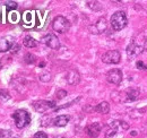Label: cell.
Masks as SVG:
<instances>
[{
    "label": "cell",
    "mask_w": 147,
    "mask_h": 138,
    "mask_svg": "<svg viewBox=\"0 0 147 138\" xmlns=\"http://www.w3.org/2000/svg\"><path fill=\"white\" fill-rule=\"evenodd\" d=\"M23 44H24L26 48H35V47L37 45L36 41H35L32 36H30V35H27V36H25V37H24Z\"/></svg>",
    "instance_id": "cell-17"
},
{
    "label": "cell",
    "mask_w": 147,
    "mask_h": 138,
    "mask_svg": "<svg viewBox=\"0 0 147 138\" xmlns=\"http://www.w3.org/2000/svg\"><path fill=\"white\" fill-rule=\"evenodd\" d=\"M6 6H7V9H8V10L16 9V8H17V2H15V1H8Z\"/></svg>",
    "instance_id": "cell-19"
},
{
    "label": "cell",
    "mask_w": 147,
    "mask_h": 138,
    "mask_svg": "<svg viewBox=\"0 0 147 138\" xmlns=\"http://www.w3.org/2000/svg\"><path fill=\"white\" fill-rule=\"evenodd\" d=\"M13 118L15 120L16 127L19 129L26 127L31 122V116L26 110H16L15 113L13 114Z\"/></svg>",
    "instance_id": "cell-3"
},
{
    "label": "cell",
    "mask_w": 147,
    "mask_h": 138,
    "mask_svg": "<svg viewBox=\"0 0 147 138\" xmlns=\"http://www.w3.org/2000/svg\"><path fill=\"white\" fill-rule=\"evenodd\" d=\"M120 97H121V102H134L139 97V89L134 87L128 88L121 93Z\"/></svg>",
    "instance_id": "cell-6"
},
{
    "label": "cell",
    "mask_w": 147,
    "mask_h": 138,
    "mask_svg": "<svg viewBox=\"0 0 147 138\" xmlns=\"http://www.w3.org/2000/svg\"><path fill=\"white\" fill-rule=\"evenodd\" d=\"M121 54L118 50H110L102 55V61L107 65H117L120 62Z\"/></svg>",
    "instance_id": "cell-5"
},
{
    "label": "cell",
    "mask_w": 147,
    "mask_h": 138,
    "mask_svg": "<svg viewBox=\"0 0 147 138\" xmlns=\"http://www.w3.org/2000/svg\"><path fill=\"white\" fill-rule=\"evenodd\" d=\"M126 51H127V55H128L129 59H132V58L138 57L143 52V48L140 45L136 44L135 42H132V43H130L128 47H127V50Z\"/></svg>",
    "instance_id": "cell-12"
},
{
    "label": "cell",
    "mask_w": 147,
    "mask_h": 138,
    "mask_svg": "<svg viewBox=\"0 0 147 138\" xmlns=\"http://www.w3.org/2000/svg\"><path fill=\"white\" fill-rule=\"evenodd\" d=\"M66 79H67L68 84H70V85H77V84L79 83V80H80V76H79L78 71L71 69V70L68 71Z\"/></svg>",
    "instance_id": "cell-14"
},
{
    "label": "cell",
    "mask_w": 147,
    "mask_h": 138,
    "mask_svg": "<svg viewBox=\"0 0 147 138\" xmlns=\"http://www.w3.org/2000/svg\"><path fill=\"white\" fill-rule=\"evenodd\" d=\"M107 27H108L107 19L101 17L100 19H97L96 23H94L93 25L90 26V31L92 32L93 34H101L107 30Z\"/></svg>",
    "instance_id": "cell-9"
},
{
    "label": "cell",
    "mask_w": 147,
    "mask_h": 138,
    "mask_svg": "<svg viewBox=\"0 0 147 138\" xmlns=\"http://www.w3.org/2000/svg\"><path fill=\"white\" fill-rule=\"evenodd\" d=\"M129 128V124L128 123H126L125 121H113V122H111L110 124H108L107 126V131H105V136L108 138L112 137V136H114L118 131H126V130H128Z\"/></svg>",
    "instance_id": "cell-2"
},
{
    "label": "cell",
    "mask_w": 147,
    "mask_h": 138,
    "mask_svg": "<svg viewBox=\"0 0 147 138\" xmlns=\"http://www.w3.org/2000/svg\"><path fill=\"white\" fill-rule=\"evenodd\" d=\"M107 80L111 84L119 85L122 82V71L118 68L111 69L110 71L107 74Z\"/></svg>",
    "instance_id": "cell-7"
},
{
    "label": "cell",
    "mask_w": 147,
    "mask_h": 138,
    "mask_svg": "<svg viewBox=\"0 0 147 138\" xmlns=\"http://www.w3.org/2000/svg\"><path fill=\"white\" fill-rule=\"evenodd\" d=\"M66 95H67V92L63 91V89H60V91L57 92V97H58L59 100H60V99H63Z\"/></svg>",
    "instance_id": "cell-22"
},
{
    "label": "cell",
    "mask_w": 147,
    "mask_h": 138,
    "mask_svg": "<svg viewBox=\"0 0 147 138\" xmlns=\"http://www.w3.org/2000/svg\"><path fill=\"white\" fill-rule=\"evenodd\" d=\"M11 136L10 130H1L0 131V138H8Z\"/></svg>",
    "instance_id": "cell-20"
},
{
    "label": "cell",
    "mask_w": 147,
    "mask_h": 138,
    "mask_svg": "<svg viewBox=\"0 0 147 138\" xmlns=\"http://www.w3.org/2000/svg\"><path fill=\"white\" fill-rule=\"evenodd\" d=\"M15 43V40L13 36H3L0 39V52H6L10 50Z\"/></svg>",
    "instance_id": "cell-11"
},
{
    "label": "cell",
    "mask_w": 147,
    "mask_h": 138,
    "mask_svg": "<svg viewBox=\"0 0 147 138\" xmlns=\"http://www.w3.org/2000/svg\"><path fill=\"white\" fill-rule=\"evenodd\" d=\"M25 61H26L27 64H33V62L35 61V57H34L33 54H31V53H27V54L25 55Z\"/></svg>",
    "instance_id": "cell-18"
},
{
    "label": "cell",
    "mask_w": 147,
    "mask_h": 138,
    "mask_svg": "<svg viewBox=\"0 0 147 138\" xmlns=\"http://www.w3.org/2000/svg\"><path fill=\"white\" fill-rule=\"evenodd\" d=\"M55 138H63V137H55Z\"/></svg>",
    "instance_id": "cell-25"
},
{
    "label": "cell",
    "mask_w": 147,
    "mask_h": 138,
    "mask_svg": "<svg viewBox=\"0 0 147 138\" xmlns=\"http://www.w3.org/2000/svg\"><path fill=\"white\" fill-rule=\"evenodd\" d=\"M95 110L97 112H100L101 114H107L110 111V104L108 103V102H105V101L104 102H101V103L95 108Z\"/></svg>",
    "instance_id": "cell-16"
},
{
    "label": "cell",
    "mask_w": 147,
    "mask_h": 138,
    "mask_svg": "<svg viewBox=\"0 0 147 138\" xmlns=\"http://www.w3.org/2000/svg\"><path fill=\"white\" fill-rule=\"evenodd\" d=\"M85 131L91 138H96L101 133V124L98 122H94V123L86 127Z\"/></svg>",
    "instance_id": "cell-13"
},
{
    "label": "cell",
    "mask_w": 147,
    "mask_h": 138,
    "mask_svg": "<svg viewBox=\"0 0 147 138\" xmlns=\"http://www.w3.org/2000/svg\"><path fill=\"white\" fill-rule=\"evenodd\" d=\"M42 42H43L47 47H49V48H51V49H53V50H58V49L60 48V41H59V39H58L55 34L45 35V36L42 39Z\"/></svg>",
    "instance_id": "cell-10"
},
{
    "label": "cell",
    "mask_w": 147,
    "mask_h": 138,
    "mask_svg": "<svg viewBox=\"0 0 147 138\" xmlns=\"http://www.w3.org/2000/svg\"><path fill=\"white\" fill-rule=\"evenodd\" d=\"M33 108L36 112L44 113L50 109L55 108V103L53 101H36L33 103Z\"/></svg>",
    "instance_id": "cell-8"
},
{
    "label": "cell",
    "mask_w": 147,
    "mask_h": 138,
    "mask_svg": "<svg viewBox=\"0 0 147 138\" xmlns=\"http://www.w3.org/2000/svg\"><path fill=\"white\" fill-rule=\"evenodd\" d=\"M127 23H128V19L125 12H117L111 17V26L114 31H121L122 28L126 27Z\"/></svg>",
    "instance_id": "cell-1"
},
{
    "label": "cell",
    "mask_w": 147,
    "mask_h": 138,
    "mask_svg": "<svg viewBox=\"0 0 147 138\" xmlns=\"http://www.w3.org/2000/svg\"><path fill=\"white\" fill-rule=\"evenodd\" d=\"M26 22L27 23L31 22V15H30V13H26Z\"/></svg>",
    "instance_id": "cell-24"
},
{
    "label": "cell",
    "mask_w": 147,
    "mask_h": 138,
    "mask_svg": "<svg viewBox=\"0 0 147 138\" xmlns=\"http://www.w3.org/2000/svg\"><path fill=\"white\" fill-rule=\"evenodd\" d=\"M69 122V117L68 116H59L53 119V124L55 127H65Z\"/></svg>",
    "instance_id": "cell-15"
},
{
    "label": "cell",
    "mask_w": 147,
    "mask_h": 138,
    "mask_svg": "<svg viewBox=\"0 0 147 138\" xmlns=\"http://www.w3.org/2000/svg\"><path fill=\"white\" fill-rule=\"evenodd\" d=\"M136 67L138 69H140V70H147V65H145L143 61H137Z\"/></svg>",
    "instance_id": "cell-21"
},
{
    "label": "cell",
    "mask_w": 147,
    "mask_h": 138,
    "mask_svg": "<svg viewBox=\"0 0 147 138\" xmlns=\"http://www.w3.org/2000/svg\"><path fill=\"white\" fill-rule=\"evenodd\" d=\"M34 138H48V135L43 131H38L34 135Z\"/></svg>",
    "instance_id": "cell-23"
},
{
    "label": "cell",
    "mask_w": 147,
    "mask_h": 138,
    "mask_svg": "<svg viewBox=\"0 0 147 138\" xmlns=\"http://www.w3.org/2000/svg\"><path fill=\"white\" fill-rule=\"evenodd\" d=\"M52 27L55 32L58 33H66L69 27H70V24H69V20L63 16H57L52 22Z\"/></svg>",
    "instance_id": "cell-4"
}]
</instances>
